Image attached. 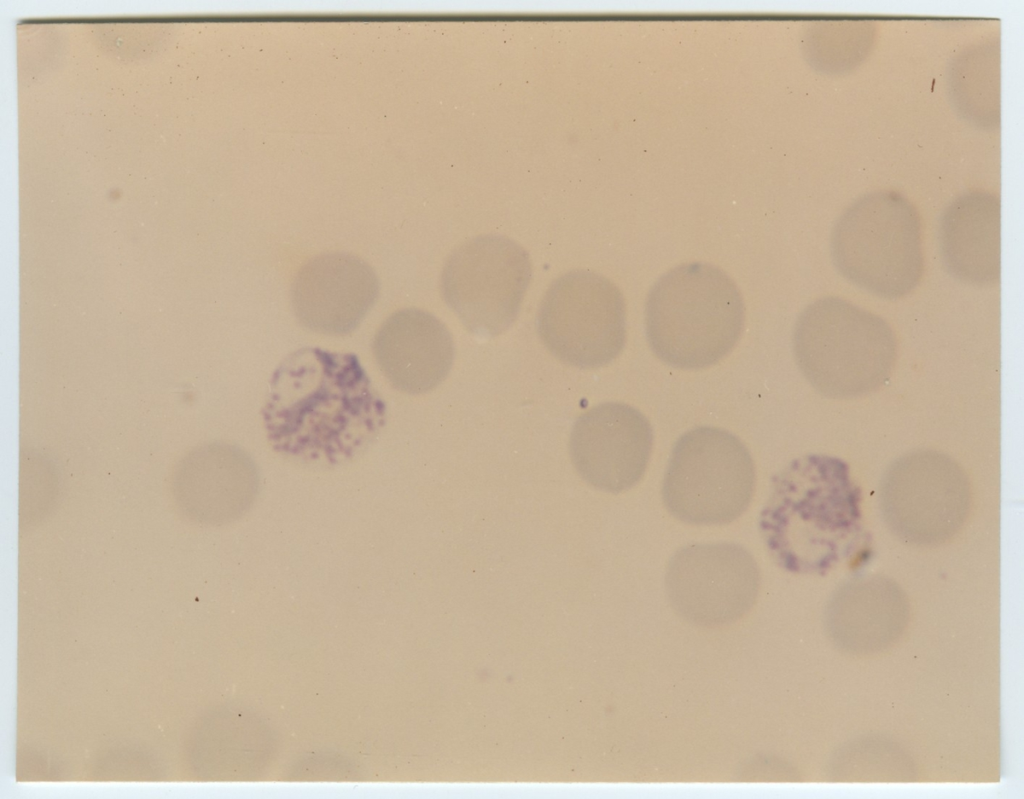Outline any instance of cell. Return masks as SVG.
Instances as JSON below:
<instances>
[{"instance_id":"cell-1","label":"cell","mask_w":1024,"mask_h":799,"mask_svg":"<svg viewBox=\"0 0 1024 799\" xmlns=\"http://www.w3.org/2000/svg\"><path fill=\"white\" fill-rule=\"evenodd\" d=\"M383 411L354 354L307 347L276 368L263 415L277 448L333 457L359 445Z\"/></svg>"},{"instance_id":"cell-2","label":"cell","mask_w":1024,"mask_h":799,"mask_svg":"<svg viewBox=\"0 0 1024 799\" xmlns=\"http://www.w3.org/2000/svg\"><path fill=\"white\" fill-rule=\"evenodd\" d=\"M745 321L741 293L717 266L690 262L653 284L645 302V332L653 354L683 370L707 368L728 355Z\"/></svg>"},{"instance_id":"cell-3","label":"cell","mask_w":1024,"mask_h":799,"mask_svg":"<svg viewBox=\"0 0 1024 799\" xmlns=\"http://www.w3.org/2000/svg\"><path fill=\"white\" fill-rule=\"evenodd\" d=\"M854 501L836 461L816 455L793 460L773 476L759 517L773 560L792 572L828 565L855 527Z\"/></svg>"},{"instance_id":"cell-4","label":"cell","mask_w":1024,"mask_h":799,"mask_svg":"<svg viewBox=\"0 0 1024 799\" xmlns=\"http://www.w3.org/2000/svg\"><path fill=\"white\" fill-rule=\"evenodd\" d=\"M796 364L820 394L855 398L882 386L897 356L896 337L881 317L838 297L806 306L793 329Z\"/></svg>"},{"instance_id":"cell-5","label":"cell","mask_w":1024,"mask_h":799,"mask_svg":"<svg viewBox=\"0 0 1024 799\" xmlns=\"http://www.w3.org/2000/svg\"><path fill=\"white\" fill-rule=\"evenodd\" d=\"M830 250L847 281L883 299L909 294L924 270L918 217L896 196H870L849 208L834 227Z\"/></svg>"},{"instance_id":"cell-6","label":"cell","mask_w":1024,"mask_h":799,"mask_svg":"<svg viewBox=\"0 0 1024 799\" xmlns=\"http://www.w3.org/2000/svg\"><path fill=\"white\" fill-rule=\"evenodd\" d=\"M755 485L753 460L733 434L697 427L674 444L662 497L678 520L694 525L727 524L748 507Z\"/></svg>"},{"instance_id":"cell-7","label":"cell","mask_w":1024,"mask_h":799,"mask_svg":"<svg viewBox=\"0 0 1024 799\" xmlns=\"http://www.w3.org/2000/svg\"><path fill=\"white\" fill-rule=\"evenodd\" d=\"M536 324L542 343L561 362L580 369L603 367L625 346L624 297L601 274L570 271L546 291Z\"/></svg>"},{"instance_id":"cell-8","label":"cell","mask_w":1024,"mask_h":799,"mask_svg":"<svg viewBox=\"0 0 1024 799\" xmlns=\"http://www.w3.org/2000/svg\"><path fill=\"white\" fill-rule=\"evenodd\" d=\"M531 277V260L523 247L502 236H482L448 257L441 291L469 332L495 337L518 317Z\"/></svg>"},{"instance_id":"cell-9","label":"cell","mask_w":1024,"mask_h":799,"mask_svg":"<svg viewBox=\"0 0 1024 799\" xmlns=\"http://www.w3.org/2000/svg\"><path fill=\"white\" fill-rule=\"evenodd\" d=\"M665 584L669 601L681 616L719 624L740 617L753 605L759 571L752 555L738 544H691L670 559Z\"/></svg>"},{"instance_id":"cell-10","label":"cell","mask_w":1024,"mask_h":799,"mask_svg":"<svg viewBox=\"0 0 1024 799\" xmlns=\"http://www.w3.org/2000/svg\"><path fill=\"white\" fill-rule=\"evenodd\" d=\"M966 485L959 468L943 456L919 453L903 458L883 484L886 518L897 534L913 543L945 540L964 518Z\"/></svg>"},{"instance_id":"cell-11","label":"cell","mask_w":1024,"mask_h":799,"mask_svg":"<svg viewBox=\"0 0 1024 799\" xmlns=\"http://www.w3.org/2000/svg\"><path fill=\"white\" fill-rule=\"evenodd\" d=\"M653 442L648 419L620 402L594 406L575 421L570 457L589 485L610 493L634 486L644 474Z\"/></svg>"},{"instance_id":"cell-12","label":"cell","mask_w":1024,"mask_h":799,"mask_svg":"<svg viewBox=\"0 0 1024 799\" xmlns=\"http://www.w3.org/2000/svg\"><path fill=\"white\" fill-rule=\"evenodd\" d=\"M379 295V280L361 258L342 252L307 261L291 287L294 314L305 328L326 335L354 331Z\"/></svg>"},{"instance_id":"cell-13","label":"cell","mask_w":1024,"mask_h":799,"mask_svg":"<svg viewBox=\"0 0 1024 799\" xmlns=\"http://www.w3.org/2000/svg\"><path fill=\"white\" fill-rule=\"evenodd\" d=\"M259 477L255 462L244 450L212 443L182 461L174 494L193 519L224 524L250 509L259 492Z\"/></svg>"},{"instance_id":"cell-14","label":"cell","mask_w":1024,"mask_h":799,"mask_svg":"<svg viewBox=\"0 0 1024 799\" xmlns=\"http://www.w3.org/2000/svg\"><path fill=\"white\" fill-rule=\"evenodd\" d=\"M375 360L397 390L417 395L440 385L454 360L448 328L433 314L406 308L390 315L373 340Z\"/></svg>"},{"instance_id":"cell-15","label":"cell","mask_w":1024,"mask_h":799,"mask_svg":"<svg viewBox=\"0 0 1024 799\" xmlns=\"http://www.w3.org/2000/svg\"><path fill=\"white\" fill-rule=\"evenodd\" d=\"M939 252L945 269L957 280L978 286L998 283V203L984 197H969L951 206L940 225Z\"/></svg>"}]
</instances>
